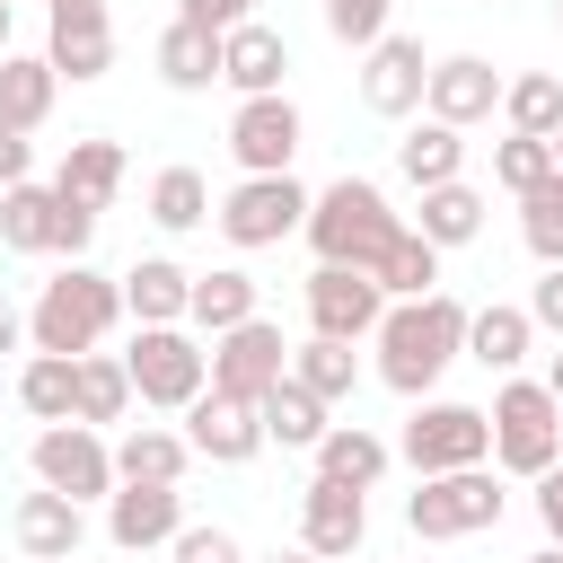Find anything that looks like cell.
Returning a JSON list of instances; mask_svg holds the SVG:
<instances>
[{
	"label": "cell",
	"instance_id": "obj_1",
	"mask_svg": "<svg viewBox=\"0 0 563 563\" xmlns=\"http://www.w3.org/2000/svg\"><path fill=\"white\" fill-rule=\"evenodd\" d=\"M369 343H378V378H387L396 396H431L440 369L466 361V299H449V290L387 299V317H378Z\"/></svg>",
	"mask_w": 563,
	"mask_h": 563
},
{
	"label": "cell",
	"instance_id": "obj_2",
	"mask_svg": "<svg viewBox=\"0 0 563 563\" xmlns=\"http://www.w3.org/2000/svg\"><path fill=\"white\" fill-rule=\"evenodd\" d=\"M114 317H123V282H106V273H88V264H62L53 282H44V299L26 308V343L35 352H97L106 334H114Z\"/></svg>",
	"mask_w": 563,
	"mask_h": 563
},
{
	"label": "cell",
	"instance_id": "obj_3",
	"mask_svg": "<svg viewBox=\"0 0 563 563\" xmlns=\"http://www.w3.org/2000/svg\"><path fill=\"white\" fill-rule=\"evenodd\" d=\"M299 229H308L317 264H361V273H369L378 246H387L405 220L387 211V194H378L369 176H334L325 194H308V220H299Z\"/></svg>",
	"mask_w": 563,
	"mask_h": 563
},
{
	"label": "cell",
	"instance_id": "obj_4",
	"mask_svg": "<svg viewBox=\"0 0 563 563\" xmlns=\"http://www.w3.org/2000/svg\"><path fill=\"white\" fill-rule=\"evenodd\" d=\"M484 422H493V466L501 475L537 484L563 457V405L545 396V378H501V396L484 405Z\"/></svg>",
	"mask_w": 563,
	"mask_h": 563
},
{
	"label": "cell",
	"instance_id": "obj_5",
	"mask_svg": "<svg viewBox=\"0 0 563 563\" xmlns=\"http://www.w3.org/2000/svg\"><path fill=\"white\" fill-rule=\"evenodd\" d=\"M123 369H132V396L158 405V413H185V405L211 387V352H202L185 325H141L132 352H123Z\"/></svg>",
	"mask_w": 563,
	"mask_h": 563
},
{
	"label": "cell",
	"instance_id": "obj_6",
	"mask_svg": "<svg viewBox=\"0 0 563 563\" xmlns=\"http://www.w3.org/2000/svg\"><path fill=\"white\" fill-rule=\"evenodd\" d=\"M396 457L413 475H449V466H484L493 457V422L484 405H449V396H413V422L396 440Z\"/></svg>",
	"mask_w": 563,
	"mask_h": 563
},
{
	"label": "cell",
	"instance_id": "obj_7",
	"mask_svg": "<svg viewBox=\"0 0 563 563\" xmlns=\"http://www.w3.org/2000/svg\"><path fill=\"white\" fill-rule=\"evenodd\" d=\"M501 484L484 466H449V475H422L405 493V528L413 537H475V528H501Z\"/></svg>",
	"mask_w": 563,
	"mask_h": 563
},
{
	"label": "cell",
	"instance_id": "obj_8",
	"mask_svg": "<svg viewBox=\"0 0 563 563\" xmlns=\"http://www.w3.org/2000/svg\"><path fill=\"white\" fill-rule=\"evenodd\" d=\"M211 220H220V238L229 246H282L299 220H308V185L299 176H238L220 202H211Z\"/></svg>",
	"mask_w": 563,
	"mask_h": 563
},
{
	"label": "cell",
	"instance_id": "obj_9",
	"mask_svg": "<svg viewBox=\"0 0 563 563\" xmlns=\"http://www.w3.org/2000/svg\"><path fill=\"white\" fill-rule=\"evenodd\" d=\"M299 299H308V334H334V343H369L387 317V290L361 264H317L299 282Z\"/></svg>",
	"mask_w": 563,
	"mask_h": 563
},
{
	"label": "cell",
	"instance_id": "obj_10",
	"mask_svg": "<svg viewBox=\"0 0 563 563\" xmlns=\"http://www.w3.org/2000/svg\"><path fill=\"white\" fill-rule=\"evenodd\" d=\"M35 484H53V493H70V501H106V493H114V449H106V431H88V422H44V431H35Z\"/></svg>",
	"mask_w": 563,
	"mask_h": 563
},
{
	"label": "cell",
	"instance_id": "obj_11",
	"mask_svg": "<svg viewBox=\"0 0 563 563\" xmlns=\"http://www.w3.org/2000/svg\"><path fill=\"white\" fill-rule=\"evenodd\" d=\"M282 369H290V343H282V325H273L264 308H255L246 325L211 334V387H220V396H246V405H255Z\"/></svg>",
	"mask_w": 563,
	"mask_h": 563
},
{
	"label": "cell",
	"instance_id": "obj_12",
	"mask_svg": "<svg viewBox=\"0 0 563 563\" xmlns=\"http://www.w3.org/2000/svg\"><path fill=\"white\" fill-rule=\"evenodd\" d=\"M229 158L246 167V176H290V158H299V106L273 88V97H238V114H229Z\"/></svg>",
	"mask_w": 563,
	"mask_h": 563
},
{
	"label": "cell",
	"instance_id": "obj_13",
	"mask_svg": "<svg viewBox=\"0 0 563 563\" xmlns=\"http://www.w3.org/2000/svg\"><path fill=\"white\" fill-rule=\"evenodd\" d=\"M422 79H431V62H422V35H378L369 53H361V106L369 114H387V123H405L413 106H422Z\"/></svg>",
	"mask_w": 563,
	"mask_h": 563
},
{
	"label": "cell",
	"instance_id": "obj_14",
	"mask_svg": "<svg viewBox=\"0 0 563 563\" xmlns=\"http://www.w3.org/2000/svg\"><path fill=\"white\" fill-rule=\"evenodd\" d=\"M361 537H369V493L317 475V484L299 493V545L325 554V563H343V554H361Z\"/></svg>",
	"mask_w": 563,
	"mask_h": 563
},
{
	"label": "cell",
	"instance_id": "obj_15",
	"mask_svg": "<svg viewBox=\"0 0 563 563\" xmlns=\"http://www.w3.org/2000/svg\"><path fill=\"white\" fill-rule=\"evenodd\" d=\"M501 106V70L484 62V53H449V62H431V79H422V114L431 123H484Z\"/></svg>",
	"mask_w": 563,
	"mask_h": 563
},
{
	"label": "cell",
	"instance_id": "obj_16",
	"mask_svg": "<svg viewBox=\"0 0 563 563\" xmlns=\"http://www.w3.org/2000/svg\"><path fill=\"white\" fill-rule=\"evenodd\" d=\"M185 440H194V457H211V466H246V457L264 449V422H255L246 396L202 387V396L185 405Z\"/></svg>",
	"mask_w": 563,
	"mask_h": 563
},
{
	"label": "cell",
	"instance_id": "obj_17",
	"mask_svg": "<svg viewBox=\"0 0 563 563\" xmlns=\"http://www.w3.org/2000/svg\"><path fill=\"white\" fill-rule=\"evenodd\" d=\"M185 528V484H114L106 493V537L123 554H150Z\"/></svg>",
	"mask_w": 563,
	"mask_h": 563
},
{
	"label": "cell",
	"instance_id": "obj_18",
	"mask_svg": "<svg viewBox=\"0 0 563 563\" xmlns=\"http://www.w3.org/2000/svg\"><path fill=\"white\" fill-rule=\"evenodd\" d=\"M44 62L62 79H106L114 70V18L106 0H79V9H53V35H44Z\"/></svg>",
	"mask_w": 563,
	"mask_h": 563
},
{
	"label": "cell",
	"instance_id": "obj_19",
	"mask_svg": "<svg viewBox=\"0 0 563 563\" xmlns=\"http://www.w3.org/2000/svg\"><path fill=\"white\" fill-rule=\"evenodd\" d=\"M9 537H18V554H62V563H70V554L88 545V501L35 484V493L9 510Z\"/></svg>",
	"mask_w": 563,
	"mask_h": 563
},
{
	"label": "cell",
	"instance_id": "obj_20",
	"mask_svg": "<svg viewBox=\"0 0 563 563\" xmlns=\"http://www.w3.org/2000/svg\"><path fill=\"white\" fill-rule=\"evenodd\" d=\"M282 70H290V44H282L264 18H246V26H229V35H220V79H229L238 97H273V88H282Z\"/></svg>",
	"mask_w": 563,
	"mask_h": 563
},
{
	"label": "cell",
	"instance_id": "obj_21",
	"mask_svg": "<svg viewBox=\"0 0 563 563\" xmlns=\"http://www.w3.org/2000/svg\"><path fill=\"white\" fill-rule=\"evenodd\" d=\"M123 413H132V369H123V352H79V361H70V422L106 431V422H123Z\"/></svg>",
	"mask_w": 563,
	"mask_h": 563
},
{
	"label": "cell",
	"instance_id": "obj_22",
	"mask_svg": "<svg viewBox=\"0 0 563 563\" xmlns=\"http://www.w3.org/2000/svg\"><path fill=\"white\" fill-rule=\"evenodd\" d=\"M185 466H194V440L167 422H132L114 440V484H185Z\"/></svg>",
	"mask_w": 563,
	"mask_h": 563
},
{
	"label": "cell",
	"instance_id": "obj_23",
	"mask_svg": "<svg viewBox=\"0 0 563 563\" xmlns=\"http://www.w3.org/2000/svg\"><path fill=\"white\" fill-rule=\"evenodd\" d=\"M185 290H194V273L176 255H141L123 273V317L132 325H185Z\"/></svg>",
	"mask_w": 563,
	"mask_h": 563
},
{
	"label": "cell",
	"instance_id": "obj_24",
	"mask_svg": "<svg viewBox=\"0 0 563 563\" xmlns=\"http://www.w3.org/2000/svg\"><path fill=\"white\" fill-rule=\"evenodd\" d=\"M308 457H317V475H334V484H361V493H369V484L396 466V449H387L369 422H325V440H317Z\"/></svg>",
	"mask_w": 563,
	"mask_h": 563
},
{
	"label": "cell",
	"instance_id": "obj_25",
	"mask_svg": "<svg viewBox=\"0 0 563 563\" xmlns=\"http://www.w3.org/2000/svg\"><path fill=\"white\" fill-rule=\"evenodd\" d=\"M53 88H62V70L44 53H0V132H35L53 114Z\"/></svg>",
	"mask_w": 563,
	"mask_h": 563
},
{
	"label": "cell",
	"instance_id": "obj_26",
	"mask_svg": "<svg viewBox=\"0 0 563 563\" xmlns=\"http://www.w3.org/2000/svg\"><path fill=\"white\" fill-rule=\"evenodd\" d=\"M53 194H70V202L106 211V202L123 194V141H70V150H62V167H53Z\"/></svg>",
	"mask_w": 563,
	"mask_h": 563
},
{
	"label": "cell",
	"instance_id": "obj_27",
	"mask_svg": "<svg viewBox=\"0 0 563 563\" xmlns=\"http://www.w3.org/2000/svg\"><path fill=\"white\" fill-rule=\"evenodd\" d=\"M246 317H255V273H238V264L194 273V290H185V325L229 334V325H246Z\"/></svg>",
	"mask_w": 563,
	"mask_h": 563
},
{
	"label": "cell",
	"instance_id": "obj_28",
	"mask_svg": "<svg viewBox=\"0 0 563 563\" xmlns=\"http://www.w3.org/2000/svg\"><path fill=\"white\" fill-rule=\"evenodd\" d=\"M255 422H264V440H282V449H317L325 440V396H308L290 369L255 396Z\"/></svg>",
	"mask_w": 563,
	"mask_h": 563
},
{
	"label": "cell",
	"instance_id": "obj_29",
	"mask_svg": "<svg viewBox=\"0 0 563 563\" xmlns=\"http://www.w3.org/2000/svg\"><path fill=\"white\" fill-rule=\"evenodd\" d=\"M396 167H405V185H413V194H422V185H449V176H466V132L422 114V123L396 141Z\"/></svg>",
	"mask_w": 563,
	"mask_h": 563
},
{
	"label": "cell",
	"instance_id": "obj_30",
	"mask_svg": "<svg viewBox=\"0 0 563 563\" xmlns=\"http://www.w3.org/2000/svg\"><path fill=\"white\" fill-rule=\"evenodd\" d=\"M53 211H62V194L53 185H0V246L9 255H53Z\"/></svg>",
	"mask_w": 563,
	"mask_h": 563
},
{
	"label": "cell",
	"instance_id": "obj_31",
	"mask_svg": "<svg viewBox=\"0 0 563 563\" xmlns=\"http://www.w3.org/2000/svg\"><path fill=\"white\" fill-rule=\"evenodd\" d=\"M528 343H537V325H528V308H466V361H484V369H519L528 361Z\"/></svg>",
	"mask_w": 563,
	"mask_h": 563
},
{
	"label": "cell",
	"instance_id": "obj_32",
	"mask_svg": "<svg viewBox=\"0 0 563 563\" xmlns=\"http://www.w3.org/2000/svg\"><path fill=\"white\" fill-rule=\"evenodd\" d=\"M158 79H167L176 97H202V88L220 79V35H211V26H185V18H176V26L158 35Z\"/></svg>",
	"mask_w": 563,
	"mask_h": 563
},
{
	"label": "cell",
	"instance_id": "obj_33",
	"mask_svg": "<svg viewBox=\"0 0 563 563\" xmlns=\"http://www.w3.org/2000/svg\"><path fill=\"white\" fill-rule=\"evenodd\" d=\"M440 255L449 246H466V238H484V194L466 185V176H449V185H422V220H413Z\"/></svg>",
	"mask_w": 563,
	"mask_h": 563
},
{
	"label": "cell",
	"instance_id": "obj_34",
	"mask_svg": "<svg viewBox=\"0 0 563 563\" xmlns=\"http://www.w3.org/2000/svg\"><path fill=\"white\" fill-rule=\"evenodd\" d=\"M369 282H378L387 299H422V290H440V246H431L422 229H396V238L378 246Z\"/></svg>",
	"mask_w": 563,
	"mask_h": 563
},
{
	"label": "cell",
	"instance_id": "obj_35",
	"mask_svg": "<svg viewBox=\"0 0 563 563\" xmlns=\"http://www.w3.org/2000/svg\"><path fill=\"white\" fill-rule=\"evenodd\" d=\"M150 220H158L167 238L211 229V185H202V167H158V176H150Z\"/></svg>",
	"mask_w": 563,
	"mask_h": 563
},
{
	"label": "cell",
	"instance_id": "obj_36",
	"mask_svg": "<svg viewBox=\"0 0 563 563\" xmlns=\"http://www.w3.org/2000/svg\"><path fill=\"white\" fill-rule=\"evenodd\" d=\"M290 378H299L308 396H325V405H343V396L361 387V361H352V343H334V334H308V343L290 352Z\"/></svg>",
	"mask_w": 563,
	"mask_h": 563
},
{
	"label": "cell",
	"instance_id": "obj_37",
	"mask_svg": "<svg viewBox=\"0 0 563 563\" xmlns=\"http://www.w3.org/2000/svg\"><path fill=\"white\" fill-rule=\"evenodd\" d=\"M501 114H510V132H554L563 123V79L554 70H519V79H501Z\"/></svg>",
	"mask_w": 563,
	"mask_h": 563
},
{
	"label": "cell",
	"instance_id": "obj_38",
	"mask_svg": "<svg viewBox=\"0 0 563 563\" xmlns=\"http://www.w3.org/2000/svg\"><path fill=\"white\" fill-rule=\"evenodd\" d=\"M519 238H528L537 264H563V167H554L545 185L519 194Z\"/></svg>",
	"mask_w": 563,
	"mask_h": 563
},
{
	"label": "cell",
	"instance_id": "obj_39",
	"mask_svg": "<svg viewBox=\"0 0 563 563\" xmlns=\"http://www.w3.org/2000/svg\"><path fill=\"white\" fill-rule=\"evenodd\" d=\"M18 405H26L35 422H70V352H35V361L18 369Z\"/></svg>",
	"mask_w": 563,
	"mask_h": 563
},
{
	"label": "cell",
	"instance_id": "obj_40",
	"mask_svg": "<svg viewBox=\"0 0 563 563\" xmlns=\"http://www.w3.org/2000/svg\"><path fill=\"white\" fill-rule=\"evenodd\" d=\"M545 176H554V141H537V132H510V141H493V185L528 194V185H545Z\"/></svg>",
	"mask_w": 563,
	"mask_h": 563
},
{
	"label": "cell",
	"instance_id": "obj_41",
	"mask_svg": "<svg viewBox=\"0 0 563 563\" xmlns=\"http://www.w3.org/2000/svg\"><path fill=\"white\" fill-rule=\"evenodd\" d=\"M387 18H396V0H325V35L352 44V53H369L387 35Z\"/></svg>",
	"mask_w": 563,
	"mask_h": 563
},
{
	"label": "cell",
	"instance_id": "obj_42",
	"mask_svg": "<svg viewBox=\"0 0 563 563\" xmlns=\"http://www.w3.org/2000/svg\"><path fill=\"white\" fill-rule=\"evenodd\" d=\"M167 554H176V563H246V545H238L229 528H202V519H185V528L167 537Z\"/></svg>",
	"mask_w": 563,
	"mask_h": 563
},
{
	"label": "cell",
	"instance_id": "obj_43",
	"mask_svg": "<svg viewBox=\"0 0 563 563\" xmlns=\"http://www.w3.org/2000/svg\"><path fill=\"white\" fill-rule=\"evenodd\" d=\"M528 325L563 343V264H545V282H528Z\"/></svg>",
	"mask_w": 563,
	"mask_h": 563
},
{
	"label": "cell",
	"instance_id": "obj_44",
	"mask_svg": "<svg viewBox=\"0 0 563 563\" xmlns=\"http://www.w3.org/2000/svg\"><path fill=\"white\" fill-rule=\"evenodd\" d=\"M176 18H185V26L229 35V26H246V18H255V0H176Z\"/></svg>",
	"mask_w": 563,
	"mask_h": 563
},
{
	"label": "cell",
	"instance_id": "obj_45",
	"mask_svg": "<svg viewBox=\"0 0 563 563\" xmlns=\"http://www.w3.org/2000/svg\"><path fill=\"white\" fill-rule=\"evenodd\" d=\"M537 519H545V537L563 545V457H554V466L537 475Z\"/></svg>",
	"mask_w": 563,
	"mask_h": 563
},
{
	"label": "cell",
	"instance_id": "obj_46",
	"mask_svg": "<svg viewBox=\"0 0 563 563\" xmlns=\"http://www.w3.org/2000/svg\"><path fill=\"white\" fill-rule=\"evenodd\" d=\"M26 167H35V141L26 132H0V185H26Z\"/></svg>",
	"mask_w": 563,
	"mask_h": 563
},
{
	"label": "cell",
	"instance_id": "obj_47",
	"mask_svg": "<svg viewBox=\"0 0 563 563\" xmlns=\"http://www.w3.org/2000/svg\"><path fill=\"white\" fill-rule=\"evenodd\" d=\"M18 343H26V317H18L9 299H0V352H18Z\"/></svg>",
	"mask_w": 563,
	"mask_h": 563
},
{
	"label": "cell",
	"instance_id": "obj_48",
	"mask_svg": "<svg viewBox=\"0 0 563 563\" xmlns=\"http://www.w3.org/2000/svg\"><path fill=\"white\" fill-rule=\"evenodd\" d=\"M264 563H325V554H308V545H273Z\"/></svg>",
	"mask_w": 563,
	"mask_h": 563
},
{
	"label": "cell",
	"instance_id": "obj_49",
	"mask_svg": "<svg viewBox=\"0 0 563 563\" xmlns=\"http://www.w3.org/2000/svg\"><path fill=\"white\" fill-rule=\"evenodd\" d=\"M545 396H554V405H563V352H554V369H545Z\"/></svg>",
	"mask_w": 563,
	"mask_h": 563
},
{
	"label": "cell",
	"instance_id": "obj_50",
	"mask_svg": "<svg viewBox=\"0 0 563 563\" xmlns=\"http://www.w3.org/2000/svg\"><path fill=\"white\" fill-rule=\"evenodd\" d=\"M9 18H18V0H0V53H9Z\"/></svg>",
	"mask_w": 563,
	"mask_h": 563
},
{
	"label": "cell",
	"instance_id": "obj_51",
	"mask_svg": "<svg viewBox=\"0 0 563 563\" xmlns=\"http://www.w3.org/2000/svg\"><path fill=\"white\" fill-rule=\"evenodd\" d=\"M528 563H563V545H554V537H545V545H537V554H528Z\"/></svg>",
	"mask_w": 563,
	"mask_h": 563
},
{
	"label": "cell",
	"instance_id": "obj_52",
	"mask_svg": "<svg viewBox=\"0 0 563 563\" xmlns=\"http://www.w3.org/2000/svg\"><path fill=\"white\" fill-rule=\"evenodd\" d=\"M545 141H554V167H563V123H554V132H545Z\"/></svg>",
	"mask_w": 563,
	"mask_h": 563
},
{
	"label": "cell",
	"instance_id": "obj_53",
	"mask_svg": "<svg viewBox=\"0 0 563 563\" xmlns=\"http://www.w3.org/2000/svg\"><path fill=\"white\" fill-rule=\"evenodd\" d=\"M26 563H62V554H26Z\"/></svg>",
	"mask_w": 563,
	"mask_h": 563
},
{
	"label": "cell",
	"instance_id": "obj_54",
	"mask_svg": "<svg viewBox=\"0 0 563 563\" xmlns=\"http://www.w3.org/2000/svg\"><path fill=\"white\" fill-rule=\"evenodd\" d=\"M53 9H79V0H53Z\"/></svg>",
	"mask_w": 563,
	"mask_h": 563
},
{
	"label": "cell",
	"instance_id": "obj_55",
	"mask_svg": "<svg viewBox=\"0 0 563 563\" xmlns=\"http://www.w3.org/2000/svg\"><path fill=\"white\" fill-rule=\"evenodd\" d=\"M554 26H563V0H554Z\"/></svg>",
	"mask_w": 563,
	"mask_h": 563
}]
</instances>
